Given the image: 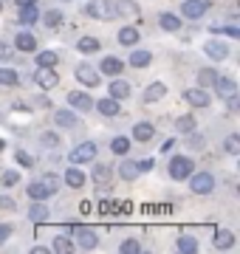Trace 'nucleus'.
Segmentation results:
<instances>
[{
  "instance_id": "nucleus-1",
  "label": "nucleus",
  "mask_w": 240,
  "mask_h": 254,
  "mask_svg": "<svg viewBox=\"0 0 240 254\" xmlns=\"http://www.w3.org/2000/svg\"><path fill=\"white\" fill-rule=\"evenodd\" d=\"M85 14L93 17V20H102V23H111V20L119 17V9H116V3H113V0H88Z\"/></svg>"
},
{
  "instance_id": "nucleus-2",
  "label": "nucleus",
  "mask_w": 240,
  "mask_h": 254,
  "mask_svg": "<svg viewBox=\"0 0 240 254\" xmlns=\"http://www.w3.org/2000/svg\"><path fill=\"white\" fill-rule=\"evenodd\" d=\"M192 170H195L192 158H186V155H173L170 158V178L173 181H186L192 175Z\"/></svg>"
},
{
  "instance_id": "nucleus-3",
  "label": "nucleus",
  "mask_w": 240,
  "mask_h": 254,
  "mask_svg": "<svg viewBox=\"0 0 240 254\" xmlns=\"http://www.w3.org/2000/svg\"><path fill=\"white\" fill-rule=\"evenodd\" d=\"M71 235H76V249L82 252H93L99 246V235L88 226H71Z\"/></svg>"
},
{
  "instance_id": "nucleus-4",
  "label": "nucleus",
  "mask_w": 240,
  "mask_h": 254,
  "mask_svg": "<svg viewBox=\"0 0 240 254\" xmlns=\"http://www.w3.org/2000/svg\"><path fill=\"white\" fill-rule=\"evenodd\" d=\"M186 181H189V190H192L195 195H209V192L215 190V178L209 173H195L192 170V175H189Z\"/></svg>"
},
{
  "instance_id": "nucleus-5",
  "label": "nucleus",
  "mask_w": 240,
  "mask_h": 254,
  "mask_svg": "<svg viewBox=\"0 0 240 254\" xmlns=\"http://www.w3.org/2000/svg\"><path fill=\"white\" fill-rule=\"evenodd\" d=\"M203 54L209 57V60H215V63H223L229 57V46L223 40H206L203 43Z\"/></svg>"
},
{
  "instance_id": "nucleus-6",
  "label": "nucleus",
  "mask_w": 240,
  "mask_h": 254,
  "mask_svg": "<svg viewBox=\"0 0 240 254\" xmlns=\"http://www.w3.org/2000/svg\"><path fill=\"white\" fill-rule=\"evenodd\" d=\"M209 9V3L206 0H184V6H181V17L186 20H201Z\"/></svg>"
},
{
  "instance_id": "nucleus-7",
  "label": "nucleus",
  "mask_w": 240,
  "mask_h": 254,
  "mask_svg": "<svg viewBox=\"0 0 240 254\" xmlns=\"http://www.w3.org/2000/svg\"><path fill=\"white\" fill-rule=\"evenodd\" d=\"M68 158H71V164H88V161H93V158H96V144H93V141H85V144L74 147Z\"/></svg>"
},
{
  "instance_id": "nucleus-8",
  "label": "nucleus",
  "mask_w": 240,
  "mask_h": 254,
  "mask_svg": "<svg viewBox=\"0 0 240 254\" xmlns=\"http://www.w3.org/2000/svg\"><path fill=\"white\" fill-rule=\"evenodd\" d=\"M74 76H76L79 82H82V85H88V88H96V85H99V73L93 71V68H91L88 63H79V65H76Z\"/></svg>"
},
{
  "instance_id": "nucleus-9",
  "label": "nucleus",
  "mask_w": 240,
  "mask_h": 254,
  "mask_svg": "<svg viewBox=\"0 0 240 254\" xmlns=\"http://www.w3.org/2000/svg\"><path fill=\"white\" fill-rule=\"evenodd\" d=\"M34 82H37L43 91H51V88H57V85H60V76H57L54 68H37V76H34Z\"/></svg>"
},
{
  "instance_id": "nucleus-10",
  "label": "nucleus",
  "mask_w": 240,
  "mask_h": 254,
  "mask_svg": "<svg viewBox=\"0 0 240 254\" xmlns=\"http://www.w3.org/2000/svg\"><path fill=\"white\" fill-rule=\"evenodd\" d=\"M68 105H71L74 110H82V113H88V110L93 108V99H91L85 91H71V93H68Z\"/></svg>"
},
{
  "instance_id": "nucleus-11",
  "label": "nucleus",
  "mask_w": 240,
  "mask_h": 254,
  "mask_svg": "<svg viewBox=\"0 0 240 254\" xmlns=\"http://www.w3.org/2000/svg\"><path fill=\"white\" fill-rule=\"evenodd\" d=\"M235 240H238V237H235V232H229V229H218V232L212 235V246L218 249V252L232 249V246H235Z\"/></svg>"
},
{
  "instance_id": "nucleus-12",
  "label": "nucleus",
  "mask_w": 240,
  "mask_h": 254,
  "mask_svg": "<svg viewBox=\"0 0 240 254\" xmlns=\"http://www.w3.org/2000/svg\"><path fill=\"white\" fill-rule=\"evenodd\" d=\"M184 99L186 105H192V108H206L209 105V93L203 91V88H189V91H184Z\"/></svg>"
},
{
  "instance_id": "nucleus-13",
  "label": "nucleus",
  "mask_w": 240,
  "mask_h": 254,
  "mask_svg": "<svg viewBox=\"0 0 240 254\" xmlns=\"http://www.w3.org/2000/svg\"><path fill=\"white\" fill-rule=\"evenodd\" d=\"M130 93H133V88H130V82H124V79H113L111 88H108V96H113L116 102L130 99Z\"/></svg>"
},
{
  "instance_id": "nucleus-14",
  "label": "nucleus",
  "mask_w": 240,
  "mask_h": 254,
  "mask_svg": "<svg viewBox=\"0 0 240 254\" xmlns=\"http://www.w3.org/2000/svg\"><path fill=\"white\" fill-rule=\"evenodd\" d=\"M85 181H88V178H85V173L79 170V164H74V167H68V170H65V184H68V187L82 190Z\"/></svg>"
},
{
  "instance_id": "nucleus-15",
  "label": "nucleus",
  "mask_w": 240,
  "mask_h": 254,
  "mask_svg": "<svg viewBox=\"0 0 240 254\" xmlns=\"http://www.w3.org/2000/svg\"><path fill=\"white\" fill-rule=\"evenodd\" d=\"M93 108L99 110L102 116H119V113H121L119 102L113 99V96H108V99H96V102H93Z\"/></svg>"
},
{
  "instance_id": "nucleus-16",
  "label": "nucleus",
  "mask_w": 240,
  "mask_h": 254,
  "mask_svg": "<svg viewBox=\"0 0 240 254\" xmlns=\"http://www.w3.org/2000/svg\"><path fill=\"white\" fill-rule=\"evenodd\" d=\"M99 71L105 73V76H119L121 71H124V63L121 60H116V57H105L99 65Z\"/></svg>"
},
{
  "instance_id": "nucleus-17",
  "label": "nucleus",
  "mask_w": 240,
  "mask_h": 254,
  "mask_svg": "<svg viewBox=\"0 0 240 254\" xmlns=\"http://www.w3.org/2000/svg\"><path fill=\"white\" fill-rule=\"evenodd\" d=\"M14 48H17V51H34V48H37V37L31 34V31H20V34L14 37Z\"/></svg>"
},
{
  "instance_id": "nucleus-18",
  "label": "nucleus",
  "mask_w": 240,
  "mask_h": 254,
  "mask_svg": "<svg viewBox=\"0 0 240 254\" xmlns=\"http://www.w3.org/2000/svg\"><path fill=\"white\" fill-rule=\"evenodd\" d=\"M212 88L218 91V96H229V93L238 91V82L232 79V76H221V73H218V79H215Z\"/></svg>"
},
{
  "instance_id": "nucleus-19",
  "label": "nucleus",
  "mask_w": 240,
  "mask_h": 254,
  "mask_svg": "<svg viewBox=\"0 0 240 254\" xmlns=\"http://www.w3.org/2000/svg\"><path fill=\"white\" fill-rule=\"evenodd\" d=\"M167 96V85L164 82H153V85H147V88H144V102H158V99H164Z\"/></svg>"
},
{
  "instance_id": "nucleus-20",
  "label": "nucleus",
  "mask_w": 240,
  "mask_h": 254,
  "mask_svg": "<svg viewBox=\"0 0 240 254\" xmlns=\"http://www.w3.org/2000/svg\"><path fill=\"white\" fill-rule=\"evenodd\" d=\"M28 220H31V223H46L48 220V206L43 203V200H34V203H31V209H28Z\"/></svg>"
},
{
  "instance_id": "nucleus-21",
  "label": "nucleus",
  "mask_w": 240,
  "mask_h": 254,
  "mask_svg": "<svg viewBox=\"0 0 240 254\" xmlns=\"http://www.w3.org/2000/svg\"><path fill=\"white\" fill-rule=\"evenodd\" d=\"M153 136H156V127L150 122H136V127H133V138L136 141H150Z\"/></svg>"
},
{
  "instance_id": "nucleus-22",
  "label": "nucleus",
  "mask_w": 240,
  "mask_h": 254,
  "mask_svg": "<svg viewBox=\"0 0 240 254\" xmlns=\"http://www.w3.org/2000/svg\"><path fill=\"white\" fill-rule=\"evenodd\" d=\"M119 175L124 178V181H136L139 178V167H136V161H130V158H124V161L119 164Z\"/></svg>"
},
{
  "instance_id": "nucleus-23",
  "label": "nucleus",
  "mask_w": 240,
  "mask_h": 254,
  "mask_svg": "<svg viewBox=\"0 0 240 254\" xmlns=\"http://www.w3.org/2000/svg\"><path fill=\"white\" fill-rule=\"evenodd\" d=\"M150 63H153V54L144 51V48H136V51L130 54V65H133V68H147Z\"/></svg>"
},
{
  "instance_id": "nucleus-24",
  "label": "nucleus",
  "mask_w": 240,
  "mask_h": 254,
  "mask_svg": "<svg viewBox=\"0 0 240 254\" xmlns=\"http://www.w3.org/2000/svg\"><path fill=\"white\" fill-rule=\"evenodd\" d=\"M158 26L164 28V31H181V17H178V14H170V11H164V14L158 17Z\"/></svg>"
},
{
  "instance_id": "nucleus-25",
  "label": "nucleus",
  "mask_w": 240,
  "mask_h": 254,
  "mask_svg": "<svg viewBox=\"0 0 240 254\" xmlns=\"http://www.w3.org/2000/svg\"><path fill=\"white\" fill-rule=\"evenodd\" d=\"M178 252H181V254H195V252H198V237L181 235V237H178Z\"/></svg>"
},
{
  "instance_id": "nucleus-26",
  "label": "nucleus",
  "mask_w": 240,
  "mask_h": 254,
  "mask_svg": "<svg viewBox=\"0 0 240 254\" xmlns=\"http://www.w3.org/2000/svg\"><path fill=\"white\" fill-rule=\"evenodd\" d=\"M139 28H133V26H124L119 31V43L121 46H136V43H139Z\"/></svg>"
},
{
  "instance_id": "nucleus-27",
  "label": "nucleus",
  "mask_w": 240,
  "mask_h": 254,
  "mask_svg": "<svg viewBox=\"0 0 240 254\" xmlns=\"http://www.w3.org/2000/svg\"><path fill=\"white\" fill-rule=\"evenodd\" d=\"M51 192H48V187L43 181H34V184H28V198L31 200H46Z\"/></svg>"
},
{
  "instance_id": "nucleus-28",
  "label": "nucleus",
  "mask_w": 240,
  "mask_h": 254,
  "mask_svg": "<svg viewBox=\"0 0 240 254\" xmlns=\"http://www.w3.org/2000/svg\"><path fill=\"white\" fill-rule=\"evenodd\" d=\"M20 23H23V26H34V23H37L40 20V9L37 6H26V9H20Z\"/></svg>"
},
{
  "instance_id": "nucleus-29",
  "label": "nucleus",
  "mask_w": 240,
  "mask_h": 254,
  "mask_svg": "<svg viewBox=\"0 0 240 254\" xmlns=\"http://www.w3.org/2000/svg\"><path fill=\"white\" fill-rule=\"evenodd\" d=\"M51 252H60V254H71V252H76V246L68 240L65 235H57L54 237V246H51Z\"/></svg>"
},
{
  "instance_id": "nucleus-30",
  "label": "nucleus",
  "mask_w": 240,
  "mask_h": 254,
  "mask_svg": "<svg viewBox=\"0 0 240 254\" xmlns=\"http://www.w3.org/2000/svg\"><path fill=\"white\" fill-rule=\"evenodd\" d=\"M60 63V54L57 51H40L37 54V68H54Z\"/></svg>"
},
{
  "instance_id": "nucleus-31",
  "label": "nucleus",
  "mask_w": 240,
  "mask_h": 254,
  "mask_svg": "<svg viewBox=\"0 0 240 254\" xmlns=\"http://www.w3.org/2000/svg\"><path fill=\"white\" fill-rule=\"evenodd\" d=\"M93 181L99 184V187H108V184H111V167H108V164L93 167Z\"/></svg>"
},
{
  "instance_id": "nucleus-32",
  "label": "nucleus",
  "mask_w": 240,
  "mask_h": 254,
  "mask_svg": "<svg viewBox=\"0 0 240 254\" xmlns=\"http://www.w3.org/2000/svg\"><path fill=\"white\" fill-rule=\"evenodd\" d=\"M54 122L60 127H74L76 125V113L74 110H57L54 113Z\"/></svg>"
},
{
  "instance_id": "nucleus-33",
  "label": "nucleus",
  "mask_w": 240,
  "mask_h": 254,
  "mask_svg": "<svg viewBox=\"0 0 240 254\" xmlns=\"http://www.w3.org/2000/svg\"><path fill=\"white\" fill-rule=\"evenodd\" d=\"M76 48H79L82 54H96V51H99V40H96V37H79Z\"/></svg>"
},
{
  "instance_id": "nucleus-34",
  "label": "nucleus",
  "mask_w": 240,
  "mask_h": 254,
  "mask_svg": "<svg viewBox=\"0 0 240 254\" xmlns=\"http://www.w3.org/2000/svg\"><path fill=\"white\" fill-rule=\"evenodd\" d=\"M20 82V73L14 68H0V85H6V88H14Z\"/></svg>"
},
{
  "instance_id": "nucleus-35",
  "label": "nucleus",
  "mask_w": 240,
  "mask_h": 254,
  "mask_svg": "<svg viewBox=\"0 0 240 254\" xmlns=\"http://www.w3.org/2000/svg\"><path fill=\"white\" fill-rule=\"evenodd\" d=\"M111 150H113L116 155H127V153H130V138H127V136H116V138L111 141Z\"/></svg>"
},
{
  "instance_id": "nucleus-36",
  "label": "nucleus",
  "mask_w": 240,
  "mask_h": 254,
  "mask_svg": "<svg viewBox=\"0 0 240 254\" xmlns=\"http://www.w3.org/2000/svg\"><path fill=\"white\" fill-rule=\"evenodd\" d=\"M215 79H218V71H212V68H201V71H198V85H201V88L215 85Z\"/></svg>"
},
{
  "instance_id": "nucleus-37",
  "label": "nucleus",
  "mask_w": 240,
  "mask_h": 254,
  "mask_svg": "<svg viewBox=\"0 0 240 254\" xmlns=\"http://www.w3.org/2000/svg\"><path fill=\"white\" fill-rule=\"evenodd\" d=\"M62 11L60 9H51V11H46V14H43V23H46L48 28H57V26H62Z\"/></svg>"
},
{
  "instance_id": "nucleus-38",
  "label": "nucleus",
  "mask_w": 240,
  "mask_h": 254,
  "mask_svg": "<svg viewBox=\"0 0 240 254\" xmlns=\"http://www.w3.org/2000/svg\"><path fill=\"white\" fill-rule=\"evenodd\" d=\"M176 130L178 133H192L195 130V116H178L176 119Z\"/></svg>"
},
{
  "instance_id": "nucleus-39",
  "label": "nucleus",
  "mask_w": 240,
  "mask_h": 254,
  "mask_svg": "<svg viewBox=\"0 0 240 254\" xmlns=\"http://www.w3.org/2000/svg\"><path fill=\"white\" fill-rule=\"evenodd\" d=\"M223 147H226V153L229 155H240V136L238 133H232V136L223 141Z\"/></svg>"
},
{
  "instance_id": "nucleus-40",
  "label": "nucleus",
  "mask_w": 240,
  "mask_h": 254,
  "mask_svg": "<svg viewBox=\"0 0 240 254\" xmlns=\"http://www.w3.org/2000/svg\"><path fill=\"white\" fill-rule=\"evenodd\" d=\"M119 252L121 254H139L141 252V243H139V240H121Z\"/></svg>"
},
{
  "instance_id": "nucleus-41",
  "label": "nucleus",
  "mask_w": 240,
  "mask_h": 254,
  "mask_svg": "<svg viewBox=\"0 0 240 254\" xmlns=\"http://www.w3.org/2000/svg\"><path fill=\"white\" fill-rule=\"evenodd\" d=\"M116 9H119V14H121V11L136 14V11H139V3H136V0H116Z\"/></svg>"
},
{
  "instance_id": "nucleus-42",
  "label": "nucleus",
  "mask_w": 240,
  "mask_h": 254,
  "mask_svg": "<svg viewBox=\"0 0 240 254\" xmlns=\"http://www.w3.org/2000/svg\"><path fill=\"white\" fill-rule=\"evenodd\" d=\"M14 158H17L20 167H34V164H37L34 158H31V155L26 153V150H17V153H14Z\"/></svg>"
},
{
  "instance_id": "nucleus-43",
  "label": "nucleus",
  "mask_w": 240,
  "mask_h": 254,
  "mask_svg": "<svg viewBox=\"0 0 240 254\" xmlns=\"http://www.w3.org/2000/svg\"><path fill=\"white\" fill-rule=\"evenodd\" d=\"M14 184H20V173L17 170H6L3 173V187H14Z\"/></svg>"
},
{
  "instance_id": "nucleus-44",
  "label": "nucleus",
  "mask_w": 240,
  "mask_h": 254,
  "mask_svg": "<svg viewBox=\"0 0 240 254\" xmlns=\"http://www.w3.org/2000/svg\"><path fill=\"white\" fill-rule=\"evenodd\" d=\"M40 181H43V184L48 187V192H51V195H54V192L60 190V178H57V175H43Z\"/></svg>"
},
{
  "instance_id": "nucleus-45",
  "label": "nucleus",
  "mask_w": 240,
  "mask_h": 254,
  "mask_svg": "<svg viewBox=\"0 0 240 254\" xmlns=\"http://www.w3.org/2000/svg\"><path fill=\"white\" fill-rule=\"evenodd\" d=\"M40 141L46 147H57L60 144V136H57V133H40Z\"/></svg>"
},
{
  "instance_id": "nucleus-46",
  "label": "nucleus",
  "mask_w": 240,
  "mask_h": 254,
  "mask_svg": "<svg viewBox=\"0 0 240 254\" xmlns=\"http://www.w3.org/2000/svg\"><path fill=\"white\" fill-rule=\"evenodd\" d=\"M11 235H14V226L11 223H0V243H6Z\"/></svg>"
},
{
  "instance_id": "nucleus-47",
  "label": "nucleus",
  "mask_w": 240,
  "mask_h": 254,
  "mask_svg": "<svg viewBox=\"0 0 240 254\" xmlns=\"http://www.w3.org/2000/svg\"><path fill=\"white\" fill-rule=\"evenodd\" d=\"M136 167H139V173H153L156 161H153V158H141V161H136Z\"/></svg>"
},
{
  "instance_id": "nucleus-48",
  "label": "nucleus",
  "mask_w": 240,
  "mask_h": 254,
  "mask_svg": "<svg viewBox=\"0 0 240 254\" xmlns=\"http://www.w3.org/2000/svg\"><path fill=\"white\" fill-rule=\"evenodd\" d=\"M0 209H17V203H14V198H9V195H0Z\"/></svg>"
},
{
  "instance_id": "nucleus-49",
  "label": "nucleus",
  "mask_w": 240,
  "mask_h": 254,
  "mask_svg": "<svg viewBox=\"0 0 240 254\" xmlns=\"http://www.w3.org/2000/svg\"><path fill=\"white\" fill-rule=\"evenodd\" d=\"M17 9H26V6H40V0H14Z\"/></svg>"
},
{
  "instance_id": "nucleus-50",
  "label": "nucleus",
  "mask_w": 240,
  "mask_h": 254,
  "mask_svg": "<svg viewBox=\"0 0 240 254\" xmlns=\"http://www.w3.org/2000/svg\"><path fill=\"white\" fill-rule=\"evenodd\" d=\"M201 144H203V138H201V136H195V130H192V133H189V147L195 150V147H201Z\"/></svg>"
},
{
  "instance_id": "nucleus-51",
  "label": "nucleus",
  "mask_w": 240,
  "mask_h": 254,
  "mask_svg": "<svg viewBox=\"0 0 240 254\" xmlns=\"http://www.w3.org/2000/svg\"><path fill=\"white\" fill-rule=\"evenodd\" d=\"M173 147H176V138H167L164 144H161V153H170Z\"/></svg>"
},
{
  "instance_id": "nucleus-52",
  "label": "nucleus",
  "mask_w": 240,
  "mask_h": 254,
  "mask_svg": "<svg viewBox=\"0 0 240 254\" xmlns=\"http://www.w3.org/2000/svg\"><path fill=\"white\" fill-rule=\"evenodd\" d=\"M9 57H11V48L0 43V60H9Z\"/></svg>"
},
{
  "instance_id": "nucleus-53",
  "label": "nucleus",
  "mask_w": 240,
  "mask_h": 254,
  "mask_svg": "<svg viewBox=\"0 0 240 254\" xmlns=\"http://www.w3.org/2000/svg\"><path fill=\"white\" fill-rule=\"evenodd\" d=\"M31 252H34V254H51V249H48V246H34Z\"/></svg>"
},
{
  "instance_id": "nucleus-54",
  "label": "nucleus",
  "mask_w": 240,
  "mask_h": 254,
  "mask_svg": "<svg viewBox=\"0 0 240 254\" xmlns=\"http://www.w3.org/2000/svg\"><path fill=\"white\" fill-rule=\"evenodd\" d=\"M79 212H82V215H88V212H91V203H88V200H82V206H79Z\"/></svg>"
},
{
  "instance_id": "nucleus-55",
  "label": "nucleus",
  "mask_w": 240,
  "mask_h": 254,
  "mask_svg": "<svg viewBox=\"0 0 240 254\" xmlns=\"http://www.w3.org/2000/svg\"><path fill=\"white\" fill-rule=\"evenodd\" d=\"M3 147H6V141H3V138H0V153H3Z\"/></svg>"
},
{
  "instance_id": "nucleus-56",
  "label": "nucleus",
  "mask_w": 240,
  "mask_h": 254,
  "mask_svg": "<svg viewBox=\"0 0 240 254\" xmlns=\"http://www.w3.org/2000/svg\"><path fill=\"white\" fill-rule=\"evenodd\" d=\"M0 11H3V3H0Z\"/></svg>"
},
{
  "instance_id": "nucleus-57",
  "label": "nucleus",
  "mask_w": 240,
  "mask_h": 254,
  "mask_svg": "<svg viewBox=\"0 0 240 254\" xmlns=\"http://www.w3.org/2000/svg\"><path fill=\"white\" fill-rule=\"evenodd\" d=\"M65 3H68V0H65Z\"/></svg>"
}]
</instances>
